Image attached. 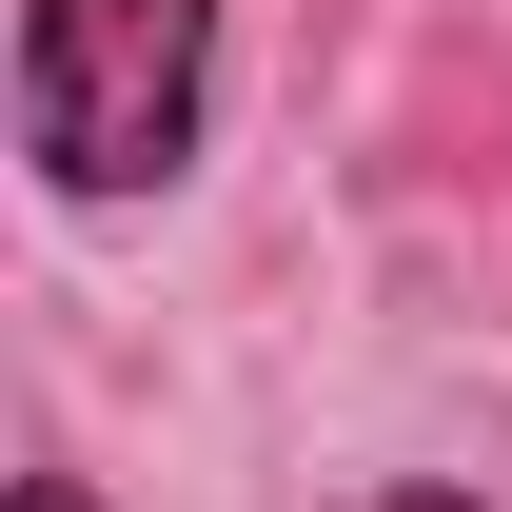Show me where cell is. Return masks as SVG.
<instances>
[{"mask_svg": "<svg viewBox=\"0 0 512 512\" xmlns=\"http://www.w3.org/2000/svg\"><path fill=\"white\" fill-rule=\"evenodd\" d=\"M217 138V0H20V158L40 197L119 217L178 197Z\"/></svg>", "mask_w": 512, "mask_h": 512, "instance_id": "obj_1", "label": "cell"}, {"mask_svg": "<svg viewBox=\"0 0 512 512\" xmlns=\"http://www.w3.org/2000/svg\"><path fill=\"white\" fill-rule=\"evenodd\" d=\"M20 512H99V493H79V473H20Z\"/></svg>", "mask_w": 512, "mask_h": 512, "instance_id": "obj_2", "label": "cell"}, {"mask_svg": "<svg viewBox=\"0 0 512 512\" xmlns=\"http://www.w3.org/2000/svg\"><path fill=\"white\" fill-rule=\"evenodd\" d=\"M375 512H473V493H375Z\"/></svg>", "mask_w": 512, "mask_h": 512, "instance_id": "obj_3", "label": "cell"}]
</instances>
